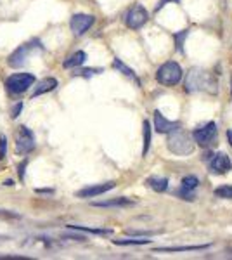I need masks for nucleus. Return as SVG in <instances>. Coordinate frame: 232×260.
Listing matches in <instances>:
<instances>
[{"instance_id":"ddd939ff","label":"nucleus","mask_w":232,"mask_h":260,"mask_svg":"<svg viewBox=\"0 0 232 260\" xmlns=\"http://www.w3.org/2000/svg\"><path fill=\"white\" fill-rule=\"evenodd\" d=\"M136 201L130 200V198H125V196H120V198H113V200H106V201H94V207H99V208H118V207H130L134 205Z\"/></svg>"},{"instance_id":"7c9ffc66","label":"nucleus","mask_w":232,"mask_h":260,"mask_svg":"<svg viewBox=\"0 0 232 260\" xmlns=\"http://www.w3.org/2000/svg\"><path fill=\"white\" fill-rule=\"evenodd\" d=\"M26 167H28V160H23V161L19 163V167H18V174H19L21 180L24 179V170H26Z\"/></svg>"},{"instance_id":"9b49d317","label":"nucleus","mask_w":232,"mask_h":260,"mask_svg":"<svg viewBox=\"0 0 232 260\" xmlns=\"http://www.w3.org/2000/svg\"><path fill=\"white\" fill-rule=\"evenodd\" d=\"M31 49H33L31 42H29V44L19 45V47L16 49L9 57H7V64H9L11 68H21V66H23L24 62H26L29 52H31Z\"/></svg>"},{"instance_id":"f03ea898","label":"nucleus","mask_w":232,"mask_h":260,"mask_svg":"<svg viewBox=\"0 0 232 260\" xmlns=\"http://www.w3.org/2000/svg\"><path fill=\"white\" fill-rule=\"evenodd\" d=\"M167 148L172 151L177 156H187V154L194 153V148H196V142L187 132L177 128L174 132H170L167 141Z\"/></svg>"},{"instance_id":"39448f33","label":"nucleus","mask_w":232,"mask_h":260,"mask_svg":"<svg viewBox=\"0 0 232 260\" xmlns=\"http://www.w3.org/2000/svg\"><path fill=\"white\" fill-rule=\"evenodd\" d=\"M35 136L28 127L21 125L18 127V132H16V153L18 154H29L33 149H35Z\"/></svg>"},{"instance_id":"f704fd0d","label":"nucleus","mask_w":232,"mask_h":260,"mask_svg":"<svg viewBox=\"0 0 232 260\" xmlns=\"http://www.w3.org/2000/svg\"><path fill=\"white\" fill-rule=\"evenodd\" d=\"M230 94H232V73H230Z\"/></svg>"},{"instance_id":"4468645a","label":"nucleus","mask_w":232,"mask_h":260,"mask_svg":"<svg viewBox=\"0 0 232 260\" xmlns=\"http://www.w3.org/2000/svg\"><path fill=\"white\" fill-rule=\"evenodd\" d=\"M57 85H59V82L56 80V78H52V77L44 78V80L39 82V85L35 87V90H33L31 98H39V95H42V94H47V92H52Z\"/></svg>"},{"instance_id":"f257e3e1","label":"nucleus","mask_w":232,"mask_h":260,"mask_svg":"<svg viewBox=\"0 0 232 260\" xmlns=\"http://www.w3.org/2000/svg\"><path fill=\"white\" fill-rule=\"evenodd\" d=\"M184 89L187 92H210V94H217V80L210 71L201 68L189 70L187 77H185Z\"/></svg>"},{"instance_id":"473e14b6","label":"nucleus","mask_w":232,"mask_h":260,"mask_svg":"<svg viewBox=\"0 0 232 260\" xmlns=\"http://www.w3.org/2000/svg\"><path fill=\"white\" fill-rule=\"evenodd\" d=\"M227 141H229V144L232 148V130H227Z\"/></svg>"},{"instance_id":"4be33fe9","label":"nucleus","mask_w":232,"mask_h":260,"mask_svg":"<svg viewBox=\"0 0 232 260\" xmlns=\"http://www.w3.org/2000/svg\"><path fill=\"white\" fill-rule=\"evenodd\" d=\"M189 31L191 30H182V31H179V33H174V40H175V45H177V50L179 52H184V40L187 39V35H189Z\"/></svg>"},{"instance_id":"5701e85b","label":"nucleus","mask_w":232,"mask_h":260,"mask_svg":"<svg viewBox=\"0 0 232 260\" xmlns=\"http://www.w3.org/2000/svg\"><path fill=\"white\" fill-rule=\"evenodd\" d=\"M197 186H200V179H197L196 175H187V177L182 179V187H184V189L194 191Z\"/></svg>"},{"instance_id":"20e7f679","label":"nucleus","mask_w":232,"mask_h":260,"mask_svg":"<svg viewBox=\"0 0 232 260\" xmlns=\"http://www.w3.org/2000/svg\"><path fill=\"white\" fill-rule=\"evenodd\" d=\"M35 80L37 78L33 73H14L6 80V87L11 94H23L35 83Z\"/></svg>"},{"instance_id":"6e6552de","label":"nucleus","mask_w":232,"mask_h":260,"mask_svg":"<svg viewBox=\"0 0 232 260\" xmlns=\"http://www.w3.org/2000/svg\"><path fill=\"white\" fill-rule=\"evenodd\" d=\"M208 167L212 174L223 175V174H229L232 170V161L225 153H215V154H208Z\"/></svg>"},{"instance_id":"cd10ccee","label":"nucleus","mask_w":232,"mask_h":260,"mask_svg":"<svg viewBox=\"0 0 232 260\" xmlns=\"http://www.w3.org/2000/svg\"><path fill=\"white\" fill-rule=\"evenodd\" d=\"M177 194H179L182 200H189V201H192V200H194V192H192V191L184 189V187H180V189L177 191Z\"/></svg>"},{"instance_id":"72a5a7b5","label":"nucleus","mask_w":232,"mask_h":260,"mask_svg":"<svg viewBox=\"0 0 232 260\" xmlns=\"http://www.w3.org/2000/svg\"><path fill=\"white\" fill-rule=\"evenodd\" d=\"M4 186H14V182L9 179V180H6V182H4Z\"/></svg>"},{"instance_id":"a878e982","label":"nucleus","mask_w":232,"mask_h":260,"mask_svg":"<svg viewBox=\"0 0 232 260\" xmlns=\"http://www.w3.org/2000/svg\"><path fill=\"white\" fill-rule=\"evenodd\" d=\"M99 73H103V70H95V68H85V70H80L77 71V77H85V78H90V77H94V75H99Z\"/></svg>"},{"instance_id":"dca6fc26","label":"nucleus","mask_w":232,"mask_h":260,"mask_svg":"<svg viewBox=\"0 0 232 260\" xmlns=\"http://www.w3.org/2000/svg\"><path fill=\"white\" fill-rule=\"evenodd\" d=\"M85 61H87V54L83 52V50H77V52L71 54L68 59L62 62V66H64L66 70H68V68H78V66H82Z\"/></svg>"},{"instance_id":"c85d7f7f","label":"nucleus","mask_w":232,"mask_h":260,"mask_svg":"<svg viewBox=\"0 0 232 260\" xmlns=\"http://www.w3.org/2000/svg\"><path fill=\"white\" fill-rule=\"evenodd\" d=\"M167 4H180V0H159V2L156 4L154 11H156V12H159L164 6H167Z\"/></svg>"},{"instance_id":"6ab92c4d","label":"nucleus","mask_w":232,"mask_h":260,"mask_svg":"<svg viewBox=\"0 0 232 260\" xmlns=\"http://www.w3.org/2000/svg\"><path fill=\"white\" fill-rule=\"evenodd\" d=\"M147 186L156 192H164L168 189V179L167 177H149Z\"/></svg>"},{"instance_id":"f3484780","label":"nucleus","mask_w":232,"mask_h":260,"mask_svg":"<svg viewBox=\"0 0 232 260\" xmlns=\"http://www.w3.org/2000/svg\"><path fill=\"white\" fill-rule=\"evenodd\" d=\"M113 68L118 70V71H120V73H123L125 77H128L130 80H134V82H136V85H137V87H141V80H139V78H137L136 71H134L132 68H128V66H126L123 61L115 59V61H113Z\"/></svg>"},{"instance_id":"b1692460","label":"nucleus","mask_w":232,"mask_h":260,"mask_svg":"<svg viewBox=\"0 0 232 260\" xmlns=\"http://www.w3.org/2000/svg\"><path fill=\"white\" fill-rule=\"evenodd\" d=\"M215 194L223 200H232V186H220L215 189Z\"/></svg>"},{"instance_id":"423d86ee","label":"nucleus","mask_w":232,"mask_h":260,"mask_svg":"<svg viewBox=\"0 0 232 260\" xmlns=\"http://www.w3.org/2000/svg\"><path fill=\"white\" fill-rule=\"evenodd\" d=\"M192 139L196 144L203 146V148L212 146L213 142L217 141V123H215V121H208V123L203 125V127L194 128Z\"/></svg>"},{"instance_id":"0eeeda50","label":"nucleus","mask_w":232,"mask_h":260,"mask_svg":"<svg viewBox=\"0 0 232 260\" xmlns=\"http://www.w3.org/2000/svg\"><path fill=\"white\" fill-rule=\"evenodd\" d=\"M147 19H149V12H147L146 7L141 6V4H136V6L125 14V24L130 30H139V28H142L147 23Z\"/></svg>"},{"instance_id":"7ed1b4c3","label":"nucleus","mask_w":232,"mask_h":260,"mask_svg":"<svg viewBox=\"0 0 232 260\" xmlns=\"http://www.w3.org/2000/svg\"><path fill=\"white\" fill-rule=\"evenodd\" d=\"M156 80L167 87L177 85V83L182 80V68L179 66V62L167 61L156 71Z\"/></svg>"},{"instance_id":"1a4fd4ad","label":"nucleus","mask_w":232,"mask_h":260,"mask_svg":"<svg viewBox=\"0 0 232 260\" xmlns=\"http://www.w3.org/2000/svg\"><path fill=\"white\" fill-rule=\"evenodd\" d=\"M94 23H95V18L90 14H73L70 19V28L77 37H82L90 30Z\"/></svg>"},{"instance_id":"393cba45","label":"nucleus","mask_w":232,"mask_h":260,"mask_svg":"<svg viewBox=\"0 0 232 260\" xmlns=\"http://www.w3.org/2000/svg\"><path fill=\"white\" fill-rule=\"evenodd\" d=\"M161 231H136V229H126V234L130 236H156Z\"/></svg>"},{"instance_id":"2eb2a0df","label":"nucleus","mask_w":232,"mask_h":260,"mask_svg":"<svg viewBox=\"0 0 232 260\" xmlns=\"http://www.w3.org/2000/svg\"><path fill=\"white\" fill-rule=\"evenodd\" d=\"M66 228L71 231H80V233L97 234V236H111L113 234V229H97V228H87V225H77V224H68Z\"/></svg>"},{"instance_id":"412c9836","label":"nucleus","mask_w":232,"mask_h":260,"mask_svg":"<svg viewBox=\"0 0 232 260\" xmlns=\"http://www.w3.org/2000/svg\"><path fill=\"white\" fill-rule=\"evenodd\" d=\"M113 243L118 246H142L149 245L151 240H113Z\"/></svg>"},{"instance_id":"c756f323","label":"nucleus","mask_w":232,"mask_h":260,"mask_svg":"<svg viewBox=\"0 0 232 260\" xmlns=\"http://www.w3.org/2000/svg\"><path fill=\"white\" fill-rule=\"evenodd\" d=\"M21 111H23V103H16V106H12V110H11V116L12 118H18L21 115Z\"/></svg>"},{"instance_id":"9d476101","label":"nucleus","mask_w":232,"mask_h":260,"mask_svg":"<svg viewBox=\"0 0 232 260\" xmlns=\"http://www.w3.org/2000/svg\"><path fill=\"white\" fill-rule=\"evenodd\" d=\"M115 186H116L115 180L95 184V186H87V187H83V189L77 191V198H95V196H101V194H104V192L111 191Z\"/></svg>"},{"instance_id":"bb28decb","label":"nucleus","mask_w":232,"mask_h":260,"mask_svg":"<svg viewBox=\"0 0 232 260\" xmlns=\"http://www.w3.org/2000/svg\"><path fill=\"white\" fill-rule=\"evenodd\" d=\"M7 154V137L0 134V160H4Z\"/></svg>"},{"instance_id":"f8f14e48","label":"nucleus","mask_w":232,"mask_h":260,"mask_svg":"<svg viewBox=\"0 0 232 260\" xmlns=\"http://www.w3.org/2000/svg\"><path fill=\"white\" fill-rule=\"evenodd\" d=\"M154 128H156V132L158 134H170V132H174V130L177 128H180V123L179 121H172V120H167L163 116V113L161 111H158L156 110L154 113Z\"/></svg>"},{"instance_id":"aec40b11","label":"nucleus","mask_w":232,"mask_h":260,"mask_svg":"<svg viewBox=\"0 0 232 260\" xmlns=\"http://www.w3.org/2000/svg\"><path fill=\"white\" fill-rule=\"evenodd\" d=\"M142 134H144V146H142V156H146L149 153V146H151V123L147 120H144L142 123Z\"/></svg>"},{"instance_id":"a211bd4d","label":"nucleus","mask_w":232,"mask_h":260,"mask_svg":"<svg viewBox=\"0 0 232 260\" xmlns=\"http://www.w3.org/2000/svg\"><path fill=\"white\" fill-rule=\"evenodd\" d=\"M210 243H206V245H192V246H159V248H156V251H170V253H174V251H200V250H206L210 248Z\"/></svg>"},{"instance_id":"2f4dec72","label":"nucleus","mask_w":232,"mask_h":260,"mask_svg":"<svg viewBox=\"0 0 232 260\" xmlns=\"http://www.w3.org/2000/svg\"><path fill=\"white\" fill-rule=\"evenodd\" d=\"M35 192H39V194H52V189H35Z\"/></svg>"}]
</instances>
